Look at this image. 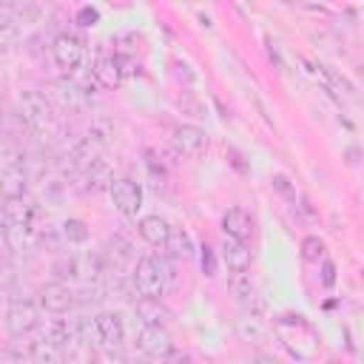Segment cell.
I'll return each mask as SVG.
<instances>
[{
  "instance_id": "cell-1",
  "label": "cell",
  "mask_w": 364,
  "mask_h": 364,
  "mask_svg": "<svg viewBox=\"0 0 364 364\" xmlns=\"http://www.w3.org/2000/svg\"><path fill=\"white\" fill-rule=\"evenodd\" d=\"M17 114H20V122L40 139L51 136L54 128H57V119H54V102L34 91V88H26L17 94Z\"/></svg>"
},
{
  "instance_id": "cell-2",
  "label": "cell",
  "mask_w": 364,
  "mask_h": 364,
  "mask_svg": "<svg viewBox=\"0 0 364 364\" xmlns=\"http://www.w3.org/2000/svg\"><path fill=\"white\" fill-rule=\"evenodd\" d=\"M0 191H3V199H23L28 191L26 154L11 139H6L0 151Z\"/></svg>"
},
{
  "instance_id": "cell-3",
  "label": "cell",
  "mask_w": 364,
  "mask_h": 364,
  "mask_svg": "<svg viewBox=\"0 0 364 364\" xmlns=\"http://www.w3.org/2000/svg\"><path fill=\"white\" fill-rule=\"evenodd\" d=\"M134 290L145 299H162L168 293L171 267L159 256H139L134 264Z\"/></svg>"
},
{
  "instance_id": "cell-4",
  "label": "cell",
  "mask_w": 364,
  "mask_h": 364,
  "mask_svg": "<svg viewBox=\"0 0 364 364\" xmlns=\"http://www.w3.org/2000/svg\"><path fill=\"white\" fill-rule=\"evenodd\" d=\"M48 100L65 111V114H82L88 105H91V97L85 91V85H80L74 77H60L51 82L48 88Z\"/></svg>"
},
{
  "instance_id": "cell-5",
  "label": "cell",
  "mask_w": 364,
  "mask_h": 364,
  "mask_svg": "<svg viewBox=\"0 0 364 364\" xmlns=\"http://www.w3.org/2000/svg\"><path fill=\"white\" fill-rule=\"evenodd\" d=\"M40 324V301L34 299H26V296H14L9 299V307H6V327L14 338L20 336H28L31 330H37Z\"/></svg>"
},
{
  "instance_id": "cell-6",
  "label": "cell",
  "mask_w": 364,
  "mask_h": 364,
  "mask_svg": "<svg viewBox=\"0 0 364 364\" xmlns=\"http://www.w3.org/2000/svg\"><path fill=\"white\" fill-rule=\"evenodd\" d=\"M51 57H54L57 68L65 77H71L82 65V60H85V40L80 34H74V31H63L51 43Z\"/></svg>"
},
{
  "instance_id": "cell-7",
  "label": "cell",
  "mask_w": 364,
  "mask_h": 364,
  "mask_svg": "<svg viewBox=\"0 0 364 364\" xmlns=\"http://www.w3.org/2000/svg\"><path fill=\"white\" fill-rule=\"evenodd\" d=\"M37 301H40V307H43L46 313L63 316V313L74 310V304H77V293H74V290H71L65 282L54 279V282H46V284L40 287Z\"/></svg>"
},
{
  "instance_id": "cell-8",
  "label": "cell",
  "mask_w": 364,
  "mask_h": 364,
  "mask_svg": "<svg viewBox=\"0 0 364 364\" xmlns=\"http://www.w3.org/2000/svg\"><path fill=\"white\" fill-rule=\"evenodd\" d=\"M108 193H111L114 208H117L122 216L136 219V213L142 210V188H139L131 176H119V179H114V185H111Z\"/></svg>"
},
{
  "instance_id": "cell-9",
  "label": "cell",
  "mask_w": 364,
  "mask_h": 364,
  "mask_svg": "<svg viewBox=\"0 0 364 364\" xmlns=\"http://www.w3.org/2000/svg\"><path fill=\"white\" fill-rule=\"evenodd\" d=\"M171 142H173V148H176L179 156H199V154L208 151L210 136H208L205 128H199V125H193V122H182V125L173 128Z\"/></svg>"
},
{
  "instance_id": "cell-10",
  "label": "cell",
  "mask_w": 364,
  "mask_h": 364,
  "mask_svg": "<svg viewBox=\"0 0 364 364\" xmlns=\"http://www.w3.org/2000/svg\"><path fill=\"white\" fill-rule=\"evenodd\" d=\"M136 347L148 355V358H165L171 350H173V341H171V333L168 327H148V324H139V336H136Z\"/></svg>"
},
{
  "instance_id": "cell-11",
  "label": "cell",
  "mask_w": 364,
  "mask_h": 364,
  "mask_svg": "<svg viewBox=\"0 0 364 364\" xmlns=\"http://www.w3.org/2000/svg\"><path fill=\"white\" fill-rule=\"evenodd\" d=\"M222 233L230 236V239H239V242H247L253 236V216L247 208L242 205H233L225 210L222 216Z\"/></svg>"
},
{
  "instance_id": "cell-12",
  "label": "cell",
  "mask_w": 364,
  "mask_h": 364,
  "mask_svg": "<svg viewBox=\"0 0 364 364\" xmlns=\"http://www.w3.org/2000/svg\"><path fill=\"white\" fill-rule=\"evenodd\" d=\"M219 259L228 264V270H230V273H247V267H250V247H247V242H239V239L222 236Z\"/></svg>"
},
{
  "instance_id": "cell-13",
  "label": "cell",
  "mask_w": 364,
  "mask_h": 364,
  "mask_svg": "<svg viewBox=\"0 0 364 364\" xmlns=\"http://www.w3.org/2000/svg\"><path fill=\"white\" fill-rule=\"evenodd\" d=\"M136 230H139V236H142L151 247H168L171 233H173L171 222H168V219H162L159 213L142 216V219H139V225H136Z\"/></svg>"
},
{
  "instance_id": "cell-14",
  "label": "cell",
  "mask_w": 364,
  "mask_h": 364,
  "mask_svg": "<svg viewBox=\"0 0 364 364\" xmlns=\"http://www.w3.org/2000/svg\"><path fill=\"white\" fill-rule=\"evenodd\" d=\"M228 290H230V296H233L242 307H247L253 316L262 310V301H259L256 284L250 282V276H247V273H230V276H228Z\"/></svg>"
},
{
  "instance_id": "cell-15",
  "label": "cell",
  "mask_w": 364,
  "mask_h": 364,
  "mask_svg": "<svg viewBox=\"0 0 364 364\" xmlns=\"http://www.w3.org/2000/svg\"><path fill=\"white\" fill-rule=\"evenodd\" d=\"M134 313H136L139 324H148V327H168V321H171V310L162 304V299L139 296L134 301Z\"/></svg>"
},
{
  "instance_id": "cell-16",
  "label": "cell",
  "mask_w": 364,
  "mask_h": 364,
  "mask_svg": "<svg viewBox=\"0 0 364 364\" xmlns=\"http://www.w3.org/2000/svg\"><path fill=\"white\" fill-rule=\"evenodd\" d=\"M97 327H100V338H102V347H122L125 344V321L119 313L114 310H105L97 316Z\"/></svg>"
},
{
  "instance_id": "cell-17",
  "label": "cell",
  "mask_w": 364,
  "mask_h": 364,
  "mask_svg": "<svg viewBox=\"0 0 364 364\" xmlns=\"http://www.w3.org/2000/svg\"><path fill=\"white\" fill-rule=\"evenodd\" d=\"M77 182H82V185H80L82 191L97 193V191H102V188H108V191H111L114 176H111L108 165H105L102 159H97V162H91V165H85V168H80V171H77Z\"/></svg>"
},
{
  "instance_id": "cell-18",
  "label": "cell",
  "mask_w": 364,
  "mask_h": 364,
  "mask_svg": "<svg viewBox=\"0 0 364 364\" xmlns=\"http://www.w3.org/2000/svg\"><path fill=\"white\" fill-rule=\"evenodd\" d=\"M3 225L6 228L31 230V225H34V205L26 196L23 199H6V205H3Z\"/></svg>"
},
{
  "instance_id": "cell-19",
  "label": "cell",
  "mask_w": 364,
  "mask_h": 364,
  "mask_svg": "<svg viewBox=\"0 0 364 364\" xmlns=\"http://www.w3.org/2000/svg\"><path fill=\"white\" fill-rule=\"evenodd\" d=\"M125 60L122 57H100L97 63H94V71H91V77L102 85V88H117L119 82H122V77H125Z\"/></svg>"
},
{
  "instance_id": "cell-20",
  "label": "cell",
  "mask_w": 364,
  "mask_h": 364,
  "mask_svg": "<svg viewBox=\"0 0 364 364\" xmlns=\"http://www.w3.org/2000/svg\"><path fill=\"white\" fill-rule=\"evenodd\" d=\"M28 353H31V361H34V364H60L65 347H60L57 341H51V338H46V336L40 333V336L31 341Z\"/></svg>"
},
{
  "instance_id": "cell-21",
  "label": "cell",
  "mask_w": 364,
  "mask_h": 364,
  "mask_svg": "<svg viewBox=\"0 0 364 364\" xmlns=\"http://www.w3.org/2000/svg\"><path fill=\"white\" fill-rule=\"evenodd\" d=\"M168 250L173 253V259H182V262L193 259V253H196V247H193V239H191V233H188L185 228H173V233H171V242H168Z\"/></svg>"
},
{
  "instance_id": "cell-22",
  "label": "cell",
  "mask_w": 364,
  "mask_h": 364,
  "mask_svg": "<svg viewBox=\"0 0 364 364\" xmlns=\"http://www.w3.org/2000/svg\"><path fill=\"white\" fill-rule=\"evenodd\" d=\"M74 327H77L80 344H85V347H100L102 344L100 327H97V316H80V318H74Z\"/></svg>"
},
{
  "instance_id": "cell-23",
  "label": "cell",
  "mask_w": 364,
  "mask_h": 364,
  "mask_svg": "<svg viewBox=\"0 0 364 364\" xmlns=\"http://www.w3.org/2000/svg\"><path fill=\"white\" fill-rule=\"evenodd\" d=\"M60 236H63V242H68V245H85V242H88V225H85L82 219L68 216V219L60 225Z\"/></svg>"
},
{
  "instance_id": "cell-24",
  "label": "cell",
  "mask_w": 364,
  "mask_h": 364,
  "mask_svg": "<svg viewBox=\"0 0 364 364\" xmlns=\"http://www.w3.org/2000/svg\"><path fill=\"white\" fill-rule=\"evenodd\" d=\"M236 330H239V336H242V341H262L264 338V324H262V318L259 316H245V318H239V324H236Z\"/></svg>"
},
{
  "instance_id": "cell-25",
  "label": "cell",
  "mask_w": 364,
  "mask_h": 364,
  "mask_svg": "<svg viewBox=\"0 0 364 364\" xmlns=\"http://www.w3.org/2000/svg\"><path fill=\"white\" fill-rule=\"evenodd\" d=\"M301 259L304 262H324V242L316 233L301 239Z\"/></svg>"
},
{
  "instance_id": "cell-26",
  "label": "cell",
  "mask_w": 364,
  "mask_h": 364,
  "mask_svg": "<svg viewBox=\"0 0 364 364\" xmlns=\"http://www.w3.org/2000/svg\"><path fill=\"white\" fill-rule=\"evenodd\" d=\"M17 34H20V26H17L11 17L0 14V46H3V48H11L14 40H17Z\"/></svg>"
},
{
  "instance_id": "cell-27",
  "label": "cell",
  "mask_w": 364,
  "mask_h": 364,
  "mask_svg": "<svg viewBox=\"0 0 364 364\" xmlns=\"http://www.w3.org/2000/svg\"><path fill=\"white\" fill-rule=\"evenodd\" d=\"M108 250H111V256L117 253V264H122V262H131V259H134L131 245H128L125 239H119V236H114V239L108 242Z\"/></svg>"
},
{
  "instance_id": "cell-28",
  "label": "cell",
  "mask_w": 364,
  "mask_h": 364,
  "mask_svg": "<svg viewBox=\"0 0 364 364\" xmlns=\"http://www.w3.org/2000/svg\"><path fill=\"white\" fill-rule=\"evenodd\" d=\"M94 361H97V364H128L125 355H122L117 347H102V350H97Z\"/></svg>"
},
{
  "instance_id": "cell-29",
  "label": "cell",
  "mask_w": 364,
  "mask_h": 364,
  "mask_svg": "<svg viewBox=\"0 0 364 364\" xmlns=\"http://www.w3.org/2000/svg\"><path fill=\"white\" fill-rule=\"evenodd\" d=\"M199 264H202L205 276H216V253H213L208 245L199 247Z\"/></svg>"
},
{
  "instance_id": "cell-30",
  "label": "cell",
  "mask_w": 364,
  "mask_h": 364,
  "mask_svg": "<svg viewBox=\"0 0 364 364\" xmlns=\"http://www.w3.org/2000/svg\"><path fill=\"white\" fill-rule=\"evenodd\" d=\"M270 182H273V188H276V191H279L282 196H287L290 202H296V188H293V182H290V179H287L284 173H276V176H273Z\"/></svg>"
},
{
  "instance_id": "cell-31",
  "label": "cell",
  "mask_w": 364,
  "mask_h": 364,
  "mask_svg": "<svg viewBox=\"0 0 364 364\" xmlns=\"http://www.w3.org/2000/svg\"><path fill=\"white\" fill-rule=\"evenodd\" d=\"M77 23L85 26V28H88V26H97V23H100V11L91 9V6H82V9L77 11Z\"/></svg>"
},
{
  "instance_id": "cell-32",
  "label": "cell",
  "mask_w": 364,
  "mask_h": 364,
  "mask_svg": "<svg viewBox=\"0 0 364 364\" xmlns=\"http://www.w3.org/2000/svg\"><path fill=\"white\" fill-rule=\"evenodd\" d=\"M162 364H196V361H193V355H191L188 350H176V347H173V350L162 358Z\"/></svg>"
},
{
  "instance_id": "cell-33",
  "label": "cell",
  "mask_w": 364,
  "mask_h": 364,
  "mask_svg": "<svg viewBox=\"0 0 364 364\" xmlns=\"http://www.w3.org/2000/svg\"><path fill=\"white\" fill-rule=\"evenodd\" d=\"M336 267H333V262H324V287H333V282H336Z\"/></svg>"
},
{
  "instance_id": "cell-34",
  "label": "cell",
  "mask_w": 364,
  "mask_h": 364,
  "mask_svg": "<svg viewBox=\"0 0 364 364\" xmlns=\"http://www.w3.org/2000/svg\"><path fill=\"white\" fill-rule=\"evenodd\" d=\"M250 364H279V361H276L273 355H267V353H262V355H256V358H253Z\"/></svg>"
}]
</instances>
